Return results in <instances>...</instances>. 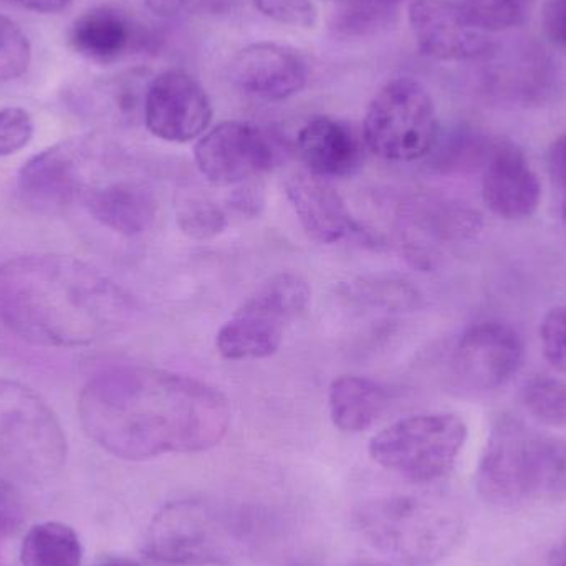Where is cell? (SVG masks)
Instances as JSON below:
<instances>
[{"mask_svg": "<svg viewBox=\"0 0 566 566\" xmlns=\"http://www.w3.org/2000/svg\"><path fill=\"white\" fill-rule=\"evenodd\" d=\"M83 431L125 461L209 451L231 422L228 398L214 386L148 366L106 369L83 386Z\"/></svg>", "mask_w": 566, "mask_h": 566, "instance_id": "obj_1", "label": "cell"}, {"mask_svg": "<svg viewBox=\"0 0 566 566\" xmlns=\"http://www.w3.org/2000/svg\"><path fill=\"white\" fill-rule=\"evenodd\" d=\"M135 312L118 283L70 255L30 254L0 265V325L32 345H93L122 332Z\"/></svg>", "mask_w": 566, "mask_h": 566, "instance_id": "obj_2", "label": "cell"}, {"mask_svg": "<svg viewBox=\"0 0 566 566\" xmlns=\"http://www.w3.org/2000/svg\"><path fill=\"white\" fill-rule=\"evenodd\" d=\"M478 488L501 507L565 497L566 439L542 434L518 419H501L482 452Z\"/></svg>", "mask_w": 566, "mask_h": 566, "instance_id": "obj_3", "label": "cell"}, {"mask_svg": "<svg viewBox=\"0 0 566 566\" xmlns=\"http://www.w3.org/2000/svg\"><path fill=\"white\" fill-rule=\"evenodd\" d=\"M363 537L399 564L424 566L444 558L462 534V518L448 502L418 495H386L361 505Z\"/></svg>", "mask_w": 566, "mask_h": 566, "instance_id": "obj_4", "label": "cell"}, {"mask_svg": "<svg viewBox=\"0 0 566 566\" xmlns=\"http://www.w3.org/2000/svg\"><path fill=\"white\" fill-rule=\"evenodd\" d=\"M245 534L238 515L211 502H171L149 525L146 554L166 565H226L244 554Z\"/></svg>", "mask_w": 566, "mask_h": 566, "instance_id": "obj_5", "label": "cell"}, {"mask_svg": "<svg viewBox=\"0 0 566 566\" xmlns=\"http://www.w3.org/2000/svg\"><path fill=\"white\" fill-rule=\"evenodd\" d=\"M66 436L55 412L29 386L0 378V469L42 484L62 472Z\"/></svg>", "mask_w": 566, "mask_h": 566, "instance_id": "obj_6", "label": "cell"}, {"mask_svg": "<svg viewBox=\"0 0 566 566\" xmlns=\"http://www.w3.org/2000/svg\"><path fill=\"white\" fill-rule=\"evenodd\" d=\"M438 129V113L428 90L402 76L373 96L363 122V142L386 161L411 163L431 153Z\"/></svg>", "mask_w": 566, "mask_h": 566, "instance_id": "obj_7", "label": "cell"}, {"mask_svg": "<svg viewBox=\"0 0 566 566\" xmlns=\"http://www.w3.org/2000/svg\"><path fill=\"white\" fill-rule=\"evenodd\" d=\"M468 441V426L455 415H418L382 429L369 442V455L386 471L418 484L451 472Z\"/></svg>", "mask_w": 566, "mask_h": 566, "instance_id": "obj_8", "label": "cell"}, {"mask_svg": "<svg viewBox=\"0 0 566 566\" xmlns=\"http://www.w3.org/2000/svg\"><path fill=\"white\" fill-rule=\"evenodd\" d=\"M312 290L293 272L275 275L219 329L216 346L226 359H261L275 355L290 323L308 308Z\"/></svg>", "mask_w": 566, "mask_h": 566, "instance_id": "obj_9", "label": "cell"}, {"mask_svg": "<svg viewBox=\"0 0 566 566\" xmlns=\"http://www.w3.org/2000/svg\"><path fill=\"white\" fill-rule=\"evenodd\" d=\"M199 171L218 186H234L274 168L279 149L265 129L251 123H219L195 146Z\"/></svg>", "mask_w": 566, "mask_h": 566, "instance_id": "obj_10", "label": "cell"}, {"mask_svg": "<svg viewBox=\"0 0 566 566\" xmlns=\"http://www.w3.org/2000/svg\"><path fill=\"white\" fill-rule=\"evenodd\" d=\"M143 113L148 132L169 143L201 138L214 116L211 99L201 83L182 70L159 73L149 83Z\"/></svg>", "mask_w": 566, "mask_h": 566, "instance_id": "obj_11", "label": "cell"}, {"mask_svg": "<svg viewBox=\"0 0 566 566\" xmlns=\"http://www.w3.org/2000/svg\"><path fill=\"white\" fill-rule=\"evenodd\" d=\"M524 355V342L511 325L481 322L459 338L452 353V373L465 388L491 391L521 371Z\"/></svg>", "mask_w": 566, "mask_h": 566, "instance_id": "obj_12", "label": "cell"}, {"mask_svg": "<svg viewBox=\"0 0 566 566\" xmlns=\"http://www.w3.org/2000/svg\"><path fill=\"white\" fill-rule=\"evenodd\" d=\"M409 23L419 52L439 62L482 59L492 50V40L469 22L459 2L412 0Z\"/></svg>", "mask_w": 566, "mask_h": 566, "instance_id": "obj_13", "label": "cell"}, {"mask_svg": "<svg viewBox=\"0 0 566 566\" xmlns=\"http://www.w3.org/2000/svg\"><path fill=\"white\" fill-rule=\"evenodd\" d=\"M482 198L489 211L504 221H524L537 212L542 201L541 179L514 143H495L489 151Z\"/></svg>", "mask_w": 566, "mask_h": 566, "instance_id": "obj_14", "label": "cell"}, {"mask_svg": "<svg viewBox=\"0 0 566 566\" xmlns=\"http://www.w3.org/2000/svg\"><path fill=\"white\" fill-rule=\"evenodd\" d=\"M20 199L40 214H59L83 195L78 145L60 143L32 156L19 172Z\"/></svg>", "mask_w": 566, "mask_h": 566, "instance_id": "obj_15", "label": "cell"}, {"mask_svg": "<svg viewBox=\"0 0 566 566\" xmlns=\"http://www.w3.org/2000/svg\"><path fill=\"white\" fill-rule=\"evenodd\" d=\"M231 76L235 86L248 95L264 102H282L305 88L308 66L290 46L254 43L232 60Z\"/></svg>", "mask_w": 566, "mask_h": 566, "instance_id": "obj_16", "label": "cell"}, {"mask_svg": "<svg viewBox=\"0 0 566 566\" xmlns=\"http://www.w3.org/2000/svg\"><path fill=\"white\" fill-rule=\"evenodd\" d=\"M286 198L295 209L303 231L319 244H338L365 238L361 226L353 219L345 201L328 179L312 172H296L285 185Z\"/></svg>", "mask_w": 566, "mask_h": 566, "instance_id": "obj_17", "label": "cell"}, {"mask_svg": "<svg viewBox=\"0 0 566 566\" xmlns=\"http://www.w3.org/2000/svg\"><path fill=\"white\" fill-rule=\"evenodd\" d=\"M300 158L306 171L323 179L346 178L361 165V139L348 123L315 116L296 136Z\"/></svg>", "mask_w": 566, "mask_h": 566, "instance_id": "obj_18", "label": "cell"}, {"mask_svg": "<svg viewBox=\"0 0 566 566\" xmlns=\"http://www.w3.org/2000/svg\"><path fill=\"white\" fill-rule=\"evenodd\" d=\"M83 199L96 222L126 238L148 231L156 214L155 196L135 181H115L86 189Z\"/></svg>", "mask_w": 566, "mask_h": 566, "instance_id": "obj_19", "label": "cell"}, {"mask_svg": "<svg viewBox=\"0 0 566 566\" xmlns=\"http://www.w3.org/2000/svg\"><path fill=\"white\" fill-rule=\"evenodd\" d=\"M389 405L388 388L375 379L339 376L329 385V418L339 431H366L385 415Z\"/></svg>", "mask_w": 566, "mask_h": 566, "instance_id": "obj_20", "label": "cell"}, {"mask_svg": "<svg viewBox=\"0 0 566 566\" xmlns=\"http://www.w3.org/2000/svg\"><path fill=\"white\" fill-rule=\"evenodd\" d=\"M69 39L78 55L92 62L109 63L118 60L132 46L135 32L119 10L98 7L73 22Z\"/></svg>", "mask_w": 566, "mask_h": 566, "instance_id": "obj_21", "label": "cell"}, {"mask_svg": "<svg viewBox=\"0 0 566 566\" xmlns=\"http://www.w3.org/2000/svg\"><path fill=\"white\" fill-rule=\"evenodd\" d=\"M82 558L78 535L62 522L33 525L20 545L22 566H80Z\"/></svg>", "mask_w": 566, "mask_h": 566, "instance_id": "obj_22", "label": "cell"}, {"mask_svg": "<svg viewBox=\"0 0 566 566\" xmlns=\"http://www.w3.org/2000/svg\"><path fill=\"white\" fill-rule=\"evenodd\" d=\"M396 17V6L385 0H345L332 19V30L339 36H369L388 29Z\"/></svg>", "mask_w": 566, "mask_h": 566, "instance_id": "obj_23", "label": "cell"}, {"mask_svg": "<svg viewBox=\"0 0 566 566\" xmlns=\"http://www.w3.org/2000/svg\"><path fill=\"white\" fill-rule=\"evenodd\" d=\"M522 402L532 418L552 428L566 426V381L538 375L522 388Z\"/></svg>", "mask_w": 566, "mask_h": 566, "instance_id": "obj_24", "label": "cell"}, {"mask_svg": "<svg viewBox=\"0 0 566 566\" xmlns=\"http://www.w3.org/2000/svg\"><path fill=\"white\" fill-rule=\"evenodd\" d=\"M459 6L469 22L488 35L522 25L531 13V0H461Z\"/></svg>", "mask_w": 566, "mask_h": 566, "instance_id": "obj_25", "label": "cell"}, {"mask_svg": "<svg viewBox=\"0 0 566 566\" xmlns=\"http://www.w3.org/2000/svg\"><path fill=\"white\" fill-rule=\"evenodd\" d=\"M178 226L195 241H211L228 228V216L206 196H186L178 208Z\"/></svg>", "mask_w": 566, "mask_h": 566, "instance_id": "obj_26", "label": "cell"}, {"mask_svg": "<svg viewBox=\"0 0 566 566\" xmlns=\"http://www.w3.org/2000/svg\"><path fill=\"white\" fill-rule=\"evenodd\" d=\"M32 49L29 39L9 17L0 13V83L12 82L29 70Z\"/></svg>", "mask_w": 566, "mask_h": 566, "instance_id": "obj_27", "label": "cell"}, {"mask_svg": "<svg viewBox=\"0 0 566 566\" xmlns=\"http://www.w3.org/2000/svg\"><path fill=\"white\" fill-rule=\"evenodd\" d=\"M33 136L30 113L20 106L0 109V158L22 151Z\"/></svg>", "mask_w": 566, "mask_h": 566, "instance_id": "obj_28", "label": "cell"}, {"mask_svg": "<svg viewBox=\"0 0 566 566\" xmlns=\"http://www.w3.org/2000/svg\"><path fill=\"white\" fill-rule=\"evenodd\" d=\"M542 352L552 368L566 375V305L555 306L541 325Z\"/></svg>", "mask_w": 566, "mask_h": 566, "instance_id": "obj_29", "label": "cell"}, {"mask_svg": "<svg viewBox=\"0 0 566 566\" xmlns=\"http://www.w3.org/2000/svg\"><path fill=\"white\" fill-rule=\"evenodd\" d=\"M254 3L265 17L283 25L313 29L318 22V10L312 0H254Z\"/></svg>", "mask_w": 566, "mask_h": 566, "instance_id": "obj_30", "label": "cell"}, {"mask_svg": "<svg viewBox=\"0 0 566 566\" xmlns=\"http://www.w3.org/2000/svg\"><path fill=\"white\" fill-rule=\"evenodd\" d=\"M25 521L22 499L13 485L0 481V538L10 537L22 527Z\"/></svg>", "mask_w": 566, "mask_h": 566, "instance_id": "obj_31", "label": "cell"}, {"mask_svg": "<svg viewBox=\"0 0 566 566\" xmlns=\"http://www.w3.org/2000/svg\"><path fill=\"white\" fill-rule=\"evenodd\" d=\"M542 27L548 42L566 52V0H551L545 6Z\"/></svg>", "mask_w": 566, "mask_h": 566, "instance_id": "obj_32", "label": "cell"}, {"mask_svg": "<svg viewBox=\"0 0 566 566\" xmlns=\"http://www.w3.org/2000/svg\"><path fill=\"white\" fill-rule=\"evenodd\" d=\"M548 165L555 181L566 189V133L552 145L548 153Z\"/></svg>", "mask_w": 566, "mask_h": 566, "instance_id": "obj_33", "label": "cell"}, {"mask_svg": "<svg viewBox=\"0 0 566 566\" xmlns=\"http://www.w3.org/2000/svg\"><path fill=\"white\" fill-rule=\"evenodd\" d=\"M12 2L23 7V9L32 10V12L56 13L66 9L72 0H12Z\"/></svg>", "mask_w": 566, "mask_h": 566, "instance_id": "obj_34", "label": "cell"}, {"mask_svg": "<svg viewBox=\"0 0 566 566\" xmlns=\"http://www.w3.org/2000/svg\"><path fill=\"white\" fill-rule=\"evenodd\" d=\"M146 6L149 10L159 17H175L176 13L181 12L189 0H145Z\"/></svg>", "mask_w": 566, "mask_h": 566, "instance_id": "obj_35", "label": "cell"}, {"mask_svg": "<svg viewBox=\"0 0 566 566\" xmlns=\"http://www.w3.org/2000/svg\"><path fill=\"white\" fill-rule=\"evenodd\" d=\"M548 566H566V537L552 548L548 555Z\"/></svg>", "mask_w": 566, "mask_h": 566, "instance_id": "obj_36", "label": "cell"}, {"mask_svg": "<svg viewBox=\"0 0 566 566\" xmlns=\"http://www.w3.org/2000/svg\"><path fill=\"white\" fill-rule=\"evenodd\" d=\"M98 566H142V565L136 564L135 560H129V558L113 557V558H106V560H103L102 564H99Z\"/></svg>", "mask_w": 566, "mask_h": 566, "instance_id": "obj_37", "label": "cell"}, {"mask_svg": "<svg viewBox=\"0 0 566 566\" xmlns=\"http://www.w3.org/2000/svg\"><path fill=\"white\" fill-rule=\"evenodd\" d=\"M353 566H386V565H379V564H368V562H365V564H356Z\"/></svg>", "mask_w": 566, "mask_h": 566, "instance_id": "obj_38", "label": "cell"}, {"mask_svg": "<svg viewBox=\"0 0 566 566\" xmlns=\"http://www.w3.org/2000/svg\"><path fill=\"white\" fill-rule=\"evenodd\" d=\"M385 2L392 3V6H398L401 0H385Z\"/></svg>", "mask_w": 566, "mask_h": 566, "instance_id": "obj_39", "label": "cell"}, {"mask_svg": "<svg viewBox=\"0 0 566 566\" xmlns=\"http://www.w3.org/2000/svg\"><path fill=\"white\" fill-rule=\"evenodd\" d=\"M564 222H565V226H566V201H565V205H564Z\"/></svg>", "mask_w": 566, "mask_h": 566, "instance_id": "obj_40", "label": "cell"}]
</instances>
